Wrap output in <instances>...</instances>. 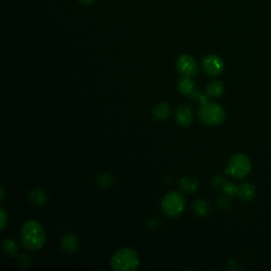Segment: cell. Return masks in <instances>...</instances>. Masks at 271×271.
<instances>
[{
    "label": "cell",
    "mask_w": 271,
    "mask_h": 271,
    "mask_svg": "<svg viewBox=\"0 0 271 271\" xmlns=\"http://www.w3.org/2000/svg\"><path fill=\"white\" fill-rule=\"evenodd\" d=\"M20 241L23 246L31 251L43 248L47 241V234L43 225L33 220L26 222L20 229Z\"/></svg>",
    "instance_id": "1"
},
{
    "label": "cell",
    "mask_w": 271,
    "mask_h": 271,
    "mask_svg": "<svg viewBox=\"0 0 271 271\" xmlns=\"http://www.w3.org/2000/svg\"><path fill=\"white\" fill-rule=\"evenodd\" d=\"M110 266L116 271H133L140 266L138 252L131 248H123L114 253L110 260Z\"/></svg>",
    "instance_id": "2"
},
{
    "label": "cell",
    "mask_w": 271,
    "mask_h": 271,
    "mask_svg": "<svg viewBox=\"0 0 271 271\" xmlns=\"http://www.w3.org/2000/svg\"><path fill=\"white\" fill-rule=\"evenodd\" d=\"M198 117L207 125L216 126L222 124L226 119L225 109L214 102H208L200 106Z\"/></svg>",
    "instance_id": "3"
},
{
    "label": "cell",
    "mask_w": 271,
    "mask_h": 271,
    "mask_svg": "<svg viewBox=\"0 0 271 271\" xmlns=\"http://www.w3.org/2000/svg\"><path fill=\"white\" fill-rule=\"evenodd\" d=\"M251 160L249 159L248 156L242 153H237L229 160L226 173L231 175L236 179H243L251 172Z\"/></svg>",
    "instance_id": "4"
},
{
    "label": "cell",
    "mask_w": 271,
    "mask_h": 271,
    "mask_svg": "<svg viewBox=\"0 0 271 271\" xmlns=\"http://www.w3.org/2000/svg\"><path fill=\"white\" fill-rule=\"evenodd\" d=\"M185 208V198L178 192H170L161 200V209L169 217H177L182 214Z\"/></svg>",
    "instance_id": "5"
},
{
    "label": "cell",
    "mask_w": 271,
    "mask_h": 271,
    "mask_svg": "<svg viewBox=\"0 0 271 271\" xmlns=\"http://www.w3.org/2000/svg\"><path fill=\"white\" fill-rule=\"evenodd\" d=\"M176 67L181 76L193 78L197 75L198 72V66L195 58L191 56L190 54H181L176 61Z\"/></svg>",
    "instance_id": "6"
},
{
    "label": "cell",
    "mask_w": 271,
    "mask_h": 271,
    "mask_svg": "<svg viewBox=\"0 0 271 271\" xmlns=\"http://www.w3.org/2000/svg\"><path fill=\"white\" fill-rule=\"evenodd\" d=\"M202 68L208 76L217 77L225 69L224 60L216 54H209L202 59Z\"/></svg>",
    "instance_id": "7"
},
{
    "label": "cell",
    "mask_w": 271,
    "mask_h": 271,
    "mask_svg": "<svg viewBox=\"0 0 271 271\" xmlns=\"http://www.w3.org/2000/svg\"><path fill=\"white\" fill-rule=\"evenodd\" d=\"M194 119V114L190 106L181 105L176 110V122L181 127H189Z\"/></svg>",
    "instance_id": "8"
},
{
    "label": "cell",
    "mask_w": 271,
    "mask_h": 271,
    "mask_svg": "<svg viewBox=\"0 0 271 271\" xmlns=\"http://www.w3.org/2000/svg\"><path fill=\"white\" fill-rule=\"evenodd\" d=\"M60 245L67 253H76L80 248V241L75 234L69 233L62 236Z\"/></svg>",
    "instance_id": "9"
},
{
    "label": "cell",
    "mask_w": 271,
    "mask_h": 271,
    "mask_svg": "<svg viewBox=\"0 0 271 271\" xmlns=\"http://www.w3.org/2000/svg\"><path fill=\"white\" fill-rule=\"evenodd\" d=\"M237 196L244 201H251L256 196V189L253 184L249 182H244L238 185Z\"/></svg>",
    "instance_id": "10"
},
{
    "label": "cell",
    "mask_w": 271,
    "mask_h": 271,
    "mask_svg": "<svg viewBox=\"0 0 271 271\" xmlns=\"http://www.w3.org/2000/svg\"><path fill=\"white\" fill-rule=\"evenodd\" d=\"M171 113V106L168 103L160 102L153 108V116L156 120L164 121L169 118Z\"/></svg>",
    "instance_id": "11"
},
{
    "label": "cell",
    "mask_w": 271,
    "mask_h": 271,
    "mask_svg": "<svg viewBox=\"0 0 271 271\" xmlns=\"http://www.w3.org/2000/svg\"><path fill=\"white\" fill-rule=\"evenodd\" d=\"M29 199L35 206H44L48 201V194L41 189H35L29 194Z\"/></svg>",
    "instance_id": "12"
},
{
    "label": "cell",
    "mask_w": 271,
    "mask_h": 271,
    "mask_svg": "<svg viewBox=\"0 0 271 271\" xmlns=\"http://www.w3.org/2000/svg\"><path fill=\"white\" fill-rule=\"evenodd\" d=\"M224 91H225L224 83L221 81H214L207 86L206 95L211 98H218L223 95Z\"/></svg>",
    "instance_id": "13"
},
{
    "label": "cell",
    "mask_w": 271,
    "mask_h": 271,
    "mask_svg": "<svg viewBox=\"0 0 271 271\" xmlns=\"http://www.w3.org/2000/svg\"><path fill=\"white\" fill-rule=\"evenodd\" d=\"M177 88H178L181 95L189 96V95H192L193 91L195 90V83L192 81L191 78L183 77L179 80Z\"/></svg>",
    "instance_id": "14"
},
{
    "label": "cell",
    "mask_w": 271,
    "mask_h": 271,
    "mask_svg": "<svg viewBox=\"0 0 271 271\" xmlns=\"http://www.w3.org/2000/svg\"><path fill=\"white\" fill-rule=\"evenodd\" d=\"M179 185L180 189L184 193L192 194L195 191H197L199 183H198L197 179L193 178V177H183V178H181V180L179 181Z\"/></svg>",
    "instance_id": "15"
},
{
    "label": "cell",
    "mask_w": 271,
    "mask_h": 271,
    "mask_svg": "<svg viewBox=\"0 0 271 271\" xmlns=\"http://www.w3.org/2000/svg\"><path fill=\"white\" fill-rule=\"evenodd\" d=\"M193 210H194L195 214L204 217V216H207V215L210 214L211 207H210V204L208 202L207 200L198 199L193 205Z\"/></svg>",
    "instance_id": "16"
},
{
    "label": "cell",
    "mask_w": 271,
    "mask_h": 271,
    "mask_svg": "<svg viewBox=\"0 0 271 271\" xmlns=\"http://www.w3.org/2000/svg\"><path fill=\"white\" fill-rule=\"evenodd\" d=\"M3 252L5 255H16L18 252V245L12 238H7L3 243Z\"/></svg>",
    "instance_id": "17"
},
{
    "label": "cell",
    "mask_w": 271,
    "mask_h": 271,
    "mask_svg": "<svg viewBox=\"0 0 271 271\" xmlns=\"http://www.w3.org/2000/svg\"><path fill=\"white\" fill-rule=\"evenodd\" d=\"M97 183L102 189H109L114 184V178L110 174H102L98 177Z\"/></svg>",
    "instance_id": "18"
},
{
    "label": "cell",
    "mask_w": 271,
    "mask_h": 271,
    "mask_svg": "<svg viewBox=\"0 0 271 271\" xmlns=\"http://www.w3.org/2000/svg\"><path fill=\"white\" fill-rule=\"evenodd\" d=\"M223 189H224L225 195H227L229 197H232L234 195H237L238 186L233 182H226L223 186Z\"/></svg>",
    "instance_id": "19"
},
{
    "label": "cell",
    "mask_w": 271,
    "mask_h": 271,
    "mask_svg": "<svg viewBox=\"0 0 271 271\" xmlns=\"http://www.w3.org/2000/svg\"><path fill=\"white\" fill-rule=\"evenodd\" d=\"M0 212H2V230H5V228L8 224L9 216H8V213H7L5 208H2V209H0Z\"/></svg>",
    "instance_id": "20"
},
{
    "label": "cell",
    "mask_w": 271,
    "mask_h": 271,
    "mask_svg": "<svg viewBox=\"0 0 271 271\" xmlns=\"http://www.w3.org/2000/svg\"><path fill=\"white\" fill-rule=\"evenodd\" d=\"M225 183H226V182H225L224 178H222V177H220V176H216L215 178L213 179V184H214V186H215V187L224 186V184H225Z\"/></svg>",
    "instance_id": "21"
},
{
    "label": "cell",
    "mask_w": 271,
    "mask_h": 271,
    "mask_svg": "<svg viewBox=\"0 0 271 271\" xmlns=\"http://www.w3.org/2000/svg\"><path fill=\"white\" fill-rule=\"evenodd\" d=\"M95 2H96V0H80V3H81V4L86 5V6H89V5L93 4Z\"/></svg>",
    "instance_id": "22"
},
{
    "label": "cell",
    "mask_w": 271,
    "mask_h": 271,
    "mask_svg": "<svg viewBox=\"0 0 271 271\" xmlns=\"http://www.w3.org/2000/svg\"><path fill=\"white\" fill-rule=\"evenodd\" d=\"M4 198H5V187L2 186V200H4Z\"/></svg>",
    "instance_id": "23"
}]
</instances>
